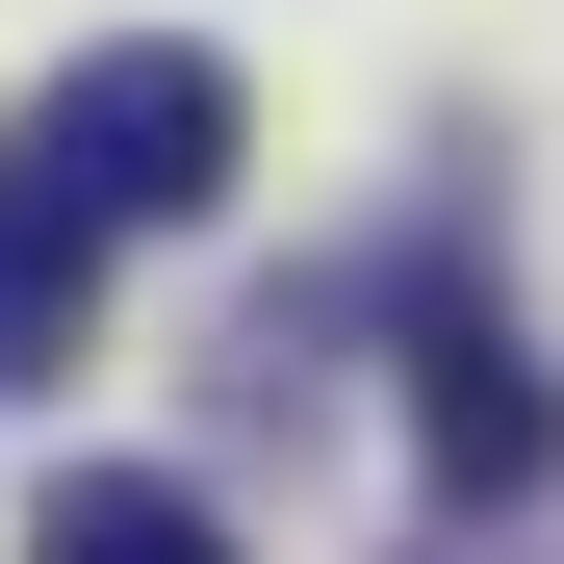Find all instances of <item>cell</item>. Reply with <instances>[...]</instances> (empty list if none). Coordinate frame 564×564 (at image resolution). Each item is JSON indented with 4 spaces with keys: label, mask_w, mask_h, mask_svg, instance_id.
Returning <instances> with one entry per match:
<instances>
[{
    "label": "cell",
    "mask_w": 564,
    "mask_h": 564,
    "mask_svg": "<svg viewBox=\"0 0 564 564\" xmlns=\"http://www.w3.org/2000/svg\"><path fill=\"white\" fill-rule=\"evenodd\" d=\"M26 154H52L104 231H206V206H231V154H257V104H231V52L129 26V52H77L52 104H26Z\"/></svg>",
    "instance_id": "1"
},
{
    "label": "cell",
    "mask_w": 564,
    "mask_h": 564,
    "mask_svg": "<svg viewBox=\"0 0 564 564\" xmlns=\"http://www.w3.org/2000/svg\"><path fill=\"white\" fill-rule=\"evenodd\" d=\"M411 462H436V513H513V488H564V386L513 359V308H411Z\"/></svg>",
    "instance_id": "2"
},
{
    "label": "cell",
    "mask_w": 564,
    "mask_h": 564,
    "mask_svg": "<svg viewBox=\"0 0 564 564\" xmlns=\"http://www.w3.org/2000/svg\"><path fill=\"white\" fill-rule=\"evenodd\" d=\"M104 206H77V180L26 154V129H0V386H77V334H104Z\"/></svg>",
    "instance_id": "3"
},
{
    "label": "cell",
    "mask_w": 564,
    "mask_h": 564,
    "mask_svg": "<svg viewBox=\"0 0 564 564\" xmlns=\"http://www.w3.org/2000/svg\"><path fill=\"white\" fill-rule=\"evenodd\" d=\"M26 564H231V513L180 488V462H77V488L26 513Z\"/></svg>",
    "instance_id": "4"
}]
</instances>
